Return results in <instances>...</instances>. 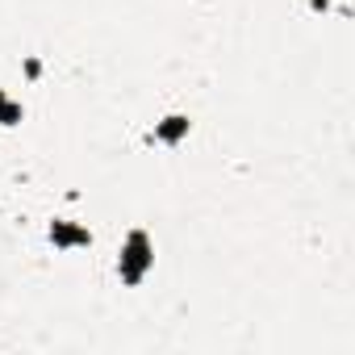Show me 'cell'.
I'll use <instances>...</instances> for the list:
<instances>
[{
  "label": "cell",
  "instance_id": "obj_4",
  "mask_svg": "<svg viewBox=\"0 0 355 355\" xmlns=\"http://www.w3.org/2000/svg\"><path fill=\"white\" fill-rule=\"evenodd\" d=\"M0 105H5V92H0Z\"/></svg>",
  "mask_w": 355,
  "mask_h": 355
},
{
  "label": "cell",
  "instance_id": "obj_1",
  "mask_svg": "<svg viewBox=\"0 0 355 355\" xmlns=\"http://www.w3.org/2000/svg\"><path fill=\"white\" fill-rule=\"evenodd\" d=\"M155 263V247H150V239L142 234V230H134L130 239H125V247H121V280L125 284H138L142 276H146V268Z\"/></svg>",
  "mask_w": 355,
  "mask_h": 355
},
{
  "label": "cell",
  "instance_id": "obj_3",
  "mask_svg": "<svg viewBox=\"0 0 355 355\" xmlns=\"http://www.w3.org/2000/svg\"><path fill=\"white\" fill-rule=\"evenodd\" d=\"M184 134H189V117H163V121L155 125V138L167 142V146H175Z\"/></svg>",
  "mask_w": 355,
  "mask_h": 355
},
{
  "label": "cell",
  "instance_id": "obj_2",
  "mask_svg": "<svg viewBox=\"0 0 355 355\" xmlns=\"http://www.w3.org/2000/svg\"><path fill=\"white\" fill-rule=\"evenodd\" d=\"M51 243H55V247H88L92 234L80 230V226H71V222H55V226H51Z\"/></svg>",
  "mask_w": 355,
  "mask_h": 355
}]
</instances>
